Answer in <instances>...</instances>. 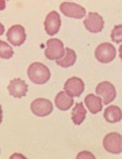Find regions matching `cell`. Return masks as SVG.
Here are the masks:
<instances>
[{
    "instance_id": "23",
    "label": "cell",
    "mask_w": 122,
    "mask_h": 159,
    "mask_svg": "<svg viewBox=\"0 0 122 159\" xmlns=\"http://www.w3.org/2000/svg\"><path fill=\"white\" fill-rule=\"evenodd\" d=\"M2 106L0 104V124L2 123V119H3V116H2Z\"/></svg>"
},
{
    "instance_id": "13",
    "label": "cell",
    "mask_w": 122,
    "mask_h": 159,
    "mask_svg": "<svg viewBox=\"0 0 122 159\" xmlns=\"http://www.w3.org/2000/svg\"><path fill=\"white\" fill-rule=\"evenodd\" d=\"M74 99L64 91H61L56 95L55 103L56 107L62 111L69 109L74 104Z\"/></svg>"
},
{
    "instance_id": "14",
    "label": "cell",
    "mask_w": 122,
    "mask_h": 159,
    "mask_svg": "<svg viewBox=\"0 0 122 159\" xmlns=\"http://www.w3.org/2000/svg\"><path fill=\"white\" fill-rule=\"evenodd\" d=\"M84 102L92 114H96L102 109V99L98 97L95 96L94 94H88L84 99Z\"/></svg>"
},
{
    "instance_id": "21",
    "label": "cell",
    "mask_w": 122,
    "mask_h": 159,
    "mask_svg": "<svg viewBox=\"0 0 122 159\" xmlns=\"http://www.w3.org/2000/svg\"><path fill=\"white\" fill-rule=\"evenodd\" d=\"M5 2L4 1H0V11L4 10L5 8Z\"/></svg>"
},
{
    "instance_id": "22",
    "label": "cell",
    "mask_w": 122,
    "mask_h": 159,
    "mask_svg": "<svg viewBox=\"0 0 122 159\" xmlns=\"http://www.w3.org/2000/svg\"><path fill=\"white\" fill-rule=\"evenodd\" d=\"M4 31H5V29H4V25L0 23V36L3 35V33H4Z\"/></svg>"
},
{
    "instance_id": "2",
    "label": "cell",
    "mask_w": 122,
    "mask_h": 159,
    "mask_svg": "<svg viewBox=\"0 0 122 159\" xmlns=\"http://www.w3.org/2000/svg\"><path fill=\"white\" fill-rule=\"evenodd\" d=\"M116 55V48L111 43L105 42L102 43L97 47L95 51L96 59L103 63L111 62Z\"/></svg>"
},
{
    "instance_id": "1",
    "label": "cell",
    "mask_w": 122,
    "mask_h": 159,
    "mask_svg": "<svg viewBox=\"0 0 122 159\" xmlns=\"http://www.w3.org/2000/svg\"><path fill=\"white\" fill-rule=\"evenodd\" d=\"M29 78L36 84L47 83L50 77V72L48 68L43 63L34 62L29 66L27 71Z\"/></svg>"
},
{
    "instance_id": "15",
    "label": "cell",
    "mask_w": 122,
    "mask_h": 159,
    "mask_svg": "<svg viewBox=\"0 0 122 159\" xmlns=\"http://www.w3.org/2000/svg\"><path fill=\"white\" fill-rule=\"evenodd\" d=\"M104 117L107 122L115 123L120 122L122 117V111L117 106L111 105L104 111Z\"/></svg>"
},
{
    "instance_id": "12",
    "label": "cell",
    "mask_w": 122,
    "mask_h": 159,
    "mask_svg": "<svg viewBox=\"0 0 122 159\" xmlns=\"http://www.w3.org/2000/svg\"><path fill=\"white\" fill-rule=\"evenodd\" d=\"M28 85L25 81L20 78H15L10 81L7 89L10 95L14 98H21L26 96Z\"/></svg>"
},
{
    "instance_id": "5",
    "label": "cell",
    "mask_w": 122,
    "mask_h": 159,
    "mask_svg": "<svg viewBox=\"0 0 122 159\" xmlns=\"http://www.w3.org/2000/svg\"><path fill=\"white\" fill-rule=\"evenodd\" d=\"M95 92L102 98L103 103L105 105L112 102L116 97L115 87L108 81H104L98 84Z\"/></svg>"
},
{
    "instance_id": "20",
    "label": "cell",
    "mask_w": 122,
    "mask_h": 159,
    "mask_svg": "<svg viewBox=\"0 0 122 159\" xmlns=\"http://www.w3.org/2000/svg\"><path fill=\"white\" fill-rule=\"evenodd\" d=\"M76 158H95V157L94 154L88 151H83L78 153Z\"/></svg>"
},
{
    "instance_id": "9",
    "label": "cell",
    "mask_w": 122,
    "mask_h": 159,
    "mask_svg": "<svg viewBox=\"0 0 122 159\" xmlns=\"http://www.w3.org/2000/svg\"><path fill=\"white\" fill-rule=\"evenodd\" d=\"M84 24L86 29L91 33L101 32L104 27L103 18L96 12H89L84 20Z\"/></svg>"
},
{
    "instance_id": "17",
    "label": "cell",
    "mask_w": 122,
    "mask_h": 159,
    "mask_svg": "<svg viewBox=\"0 0 122 159\" xmlns=\"http://www.w3.org/2000/svg\"><path fill=\"white\" fill-rule=\"evenodd\" d=\"M76 60V55L74 50L66 48L64 56L56 61L57 65L61 67L67 68L74 65Z\"/></svg>"
},
{
    "instance_id": "6",
    "label": "cell",
    "mask_w": 122,
    "mask_h": 159,
    "mask_svg": "<svg viewBox=\"0 0 122 159\" xmlns=\"http://www.w3.org/2000/svg\"><path fill=\"white\" fill-rule=\"evenodd\" d=\"M31 109L32 112L37 116L44 117L52 113L54 107L50 100L39 98L32 102L31 104Z\"/></svg>"
},
{
    "instance_id": "16",
    "label": "cell",
    "mask_w": 122,
    "mask_h": 159,
    "mask_svg": "<svg viewBox=\"0 0 122 159\" xmlns=\"http://www.w3.org/2000/svg\"><path fill=\"white\" fill-rule=\"evenodd\" d=\"M87 111L85 108L83 103H76L75 107L72 111V120L74 124L76 125H80L83 123L86 118V113Z\"/></svg>"
},
{
    "instance_id": "8",
    "label": "cell",
    "mask_w": 122,
    "mask_h": 159,
    "mask_svg": "<svg viewBox=\"0 0 122 159\" xmlns=\"http://www.w3.org/2000/svg\"><path fill=\"white\" fill-rule=\"evenodd\" d=\"M60 10L68 17L81 19L86 15V10L84 7L72 2H63L60 6Z\"/></svg>"
},
{
    "instance_id": "19",
    "label": "cell",
    "mask_w": 122,
    "mask_h": 159,
    "mask_svg": "<svg viewBox=\"0 0 122 159\" xmlns=\"http://www.w3.org/2000/svg\"><path fill=\"white\" fill-rule=\"evenodd\" d=\"M122 25H115L111 32V38L113 42H115L117 44L122 42Z\"/></svg>"
},
{
    "instance_id": "11",
    "label": "cell",
    "mask_w": 122,
    "mask_h": 159,
    "mask_svg": "<svg viewBox=\"0 0 122 159\" xmlns=\"http://www.w3.org/2000/svg\"><path fill=\"white\" fill-rule=\"evenodd\" d=\"M64 89L70 96L78 97L84 92V83L79 78L73 77L65 82Z\"/></svg>"
},
{
    "instance_id": "4",
    "label": "cell",
    "mask_w": 122,
    "mask_h": 159,
    "mask_svg": "<svg viewBox=\"0 0 122 159\" xmlns=\"http://www.w3.org/2000/svg\"><path fill=\"white\" fill-rule=\"evenodd\" d=\"M122 135L116 132L107 134L103 140V146L107 152L119 154L122 152Z\"/></svg>"
},
{
    "instance_id": "10",
    "label": "cell",
    "mask_w": 122,
    "mask_h": 159,
    "mask_svg": "<svg viewBox=\"0 0 122 159\" xmlns=\"http://www.w3.org/2000/svg\"><path fill=\"white\" fill-rule=\"evenodd\" d=\"M45 31L50 36L58 33L61 25L60 16L58 12L52 11L46 16L44 23Z\"/></svg>"
},
{
    "instance_id": "18",
    "label": "cell",
    "mask_w": 122,
    "mask_h": 159,
    "mask_svg": "<svg viewBox=\"0 0 122 159\" xmlns=\"http://www.w3.org/2000/svg\"><path fill=\"white\" fill-rule=\"evenodd\" d=\"M14 54L13 48L7 42L0 40V57L9 59Z\"/></svg>"
},
{
    "instance_id": "7",
    "label": "cell",
    "mask_w": 122,
    "mask_h": 159,
    "mask_svg": "<svg viewBox=\"0 0 122 159\" xmlns=\"http://www.w3.org/2000/svg\"><path fill=\"white\" fill-rule=\"evenodd\" d=\"M7 39L14 46H20L26 39L25 30L19 24L13 25L8 30L6 34Z\"/></svg>"
},
{
    "instance_id": "3",
    "label": "cell",
    "mask_w": 122,
    "mask_h": 159,
    "mask_svg": "<svg viewBox=\"0 0 122 159\" xmlns=\"http://www.w3.org/2000/svg\"><path fill=\"white\" fill-rule=\"evenodd\" d=\"M45 55L48 59L59 60L64 56L65 50L62 41L57 39H50L46 42Z\"/></svg>"
}]
</instances>
